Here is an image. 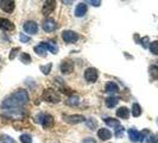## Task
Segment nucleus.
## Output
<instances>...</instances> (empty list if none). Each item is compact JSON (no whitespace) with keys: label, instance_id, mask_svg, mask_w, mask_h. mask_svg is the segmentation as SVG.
<instances>
[{"label":"nucleus","instance_id":"obj_1","mask_svg":"<svg viewBox=\"0 0 158 143\" xmlns=\"http://www.w3.org/2000/svg\"><path fill=\"white\" fill-rule=\"evenodd\" d=\"M29 93L25 89H17L16 92H13L11 95H8L7 98L2 102L1 106L2 109H13V107H20L25 104L29 103Z\"/></svg>","mask_w":158,"mask_h":143},{"label":"nucleus","instance_id":"obj_2","mask_svg":"<svg viewBox=\"0 0 158 143\" xmlns=\"http://www.w3.org/2000/svg\"><path fill=\"white\" fill-rule=\"evenodd\" d=\"M43 99L48 102V103H52V104H57L61 102V95L60 93L55 91V89H52V88H47V89H44V92H43Z\"/></svg>","mask_w":158,"mask_h":143},{"label":"nucleus","instance_id":"obj_3","mask_svg":"<svg viewBox=\"0 0 158 143\" xmlns=\"http://www.w3.org/2000/svg\"><path fill=\"white\" fill-rule=\"evenodd\" d=\"M5 115L12 119H18L22 120L23 118L26 117V112L24 111L23 109L19 107H13V109H6L5 110Z\"/></svg>","mask_w":158,"mask_h":143},{"label":"nucleus","instance_id":"obj_4","mask_svg":"<svg viewBox=\"0 0 158 143\" xmlns=\"http://www.w3.org/2000/svg\"><path fill=\"white\" fill-rule=\"evenodd\" d=\"M62 40L65 43H75L79 40V35L73 30H65L62 32Z\"/></svg>","mask_w":158,"mask_h":143},{"label":"nucleus","instance_id":"obj_5","mask_svg":"<svg viewBox=\"0 0 158 143\" xmlns=\"http://www.w3.org/2000/svg\"><path fill=\"white\" fill-rule=\"evenodd\" d=\"M23 29L27 35H36L38 32V25L33 20H27L24 23Z\"/></svg>","mask_w":158,"mask_h":143},{"label":"nucleus","instance_id":"obj_6","mask_svg":"<svg viewBox=\"0 0 158 143\" xmlns=\"http://www.w3.org/2000/svg\"><path fill=\"white\" fill-rule=\"evenodd\" d=\"M55 8H56L55 0H47V1L44 2L43 7H42V13H43L44 16H49V15H51V13L55 11Z\"/></svg>","mask_w":158,"mask_h":143},{"label":"nucleus","instance_id":"obj_7","mask_svg":"<svg viewBox=\"0 0 158 143\" xmlns=\"http://www.w3.org/2000/svg\"><path fill=\"white\" fill-rule=\"evenodd\" d=\"M16 7V2L13 0H1L0 1V8L6 12V13H12Z\"/></svg>","mask_w":158,"mask_h":143},{"label":"nucleus","instance_id":"obj_8","mask_svg":"<svg viewBox=\"0 0 158 143\" xmlns=\"http://www.w3.org/2000/svg\"><path fill=\"white\" fill-rule=\"evenodd\" d=\"M98 78H99L98 69H95L93 67H89L85 71V79L87 80L88 82H95Z\"/></svg>","mask_w":158,"mask_h":143},{"label":"nucleus","instance_id":"obj_9","mask_svg":"<svg viewBox=\"0 0 158 143\" xmlns=\"http://www.w3.org/2000/svg\"><path fill=\"white\" fill-rule=\"evenodd\" d=\"M64 120L67 122V123H69V124H80V123H83L86 118H85V116H82V115H69V116H64L63 117Z\"/></svg>","mask_w":158,"mask_h":143},{"label":"nucleus","instance_id":"obj_10","mask_svg":"<svg viewBox=\"0 0 158 143\" xmlns=\"http://www.w3.org/2000/svg\"><path fill=\"white\" fill-rule=\"evenodd\" d=\"M40 124H42V127L44 128V129H51V128L54 127V124H55V119H54V117L51 115L43 113Z\"/></svg>","mask_w":158,"mask_h":143},{"label":"nucleus","instance_id":"obj_11","mask_svg":"<svg viewBox=\"0 0 158 143\" xmlns=\"http://www.w3.org/2000/svg\"><path fill=\"white\" fill-rule=\"evenodd\" d=\"M56 28H57V24L54 19H51V18H47L44 22H43V30L45 32H52L56 30Z\"/></svg>","mask_w":158,"mask_h":143},{"label":"nucleus","instance_id":"obj_12","mask_svg":"<svg viewBox=\"0 0 158 143\" xmlns=\"http://www.w3.org/2000/svg\"><path fill=\"white\" fill-rule=\"evenodd\" d=\"M0 29L5 31H13L15 30V24L6 18H0Z\"/></svg>","mask_w":158,"mask_h":143},{"label":"nucleus","instance_id":"obj_13","mask_svg":"<svg viewBox=\"0 0 158 143\" xmlns=\"http://www.w3.org/2000/svg\"><path fill=\"white\" fill-rule=\"evenodd\" d=\"M74 71V63L69 61V60H65L61 63V72L63 74H70Z\"/></svg>","mask_w":158,"mask_h":143},{"label":"nucleus","instance_id":"obj_14","mask_svg":"<svg viewBox=\"0 0 158 143\" xmlns=\"http://www.w3.org/2000/svg\"><path fill=\"white\" fill-rule=\"evenodd\" d=\"M98 136H99V138H100L101 141H108V140L112 137V132L108 130V129L102 128V129H99Z\"/></svg>","mask_w":158,"mask_h":143},{"label":"nucleus","instance_id":"obj_15","mask_svg":"<svg viewBox=\"0 0 158 143\" xmlns=\"http://www.w3.org/2000/svg\"><path fill=\"white\" fill-rule=\"evenodd\" d=\"M87 13V5L86 2H80L75 8V16L76 17H83Z\"/></svg>","mask_w":158,"mask_h":143},{"label":"nucleus","instance_id":"obj_16","mask_svg":"<svg viewBox=\"0 0 158 143\" xmlns=\"http://www.w3.org/2000/svg\"><path fill=\"white\" fill-rule=\"evenodd\" d=\"M105 92H107V93H118L119 92V86L114 82V81H110V82H107L106 84V86H105Z\"/></svg>","mask_w":158,"mask_h":143},{"label":"nucleus","instance_id":"obj_17","mask_svg":"<svg viewBox=\"0 0 158 143\" xmlns=\"http://www.w3.org/2000/svg\"><path fill=\"white\" fill-rule=\"evenodd\" d=\"M117 116L121 119H128V117H130V110L127 107H125V106L119 107L118 110H117Z\"/></svg>","mask_w":158,"mask_h":143},{"label":"nucleus","instance_id":"obj_18","mask_svg":"<svg viewBox=\"0 0 158 143\" xmlns=\"http://www.w3.org/2000/svg\"><path fill=\"white\" fill-rule=\"evenodd\" d=\"M105 123H106L108 127L113 128V129H117V128H119L120 125H121L118 119L112 118V117H107V118H105Z\"/></svg>","mask_w":158,"mask_h":143},{"label":"nucleus","instance_id":"obj_19","mask_svg":"<svg viewBox=\"0 0 158 143\" xmlns=\"http://www.w3.org/2000/svg\"><path fill=\"white\" fill-rule=\"evenodd\" d=\"M65 104L68 105V106H77L80 104V98L77 95L73 94L70 97H68V99L65 100Z\"/></svg>","mask_w":158,"mask_h":143},{"label":"nucleus","instance_id":"obj_20","mask_svg":"<svg viewBox=\"0 0 158 143\" xmlns=\"http://www.w3.org/2000/svg\"><path fill=\"white\" fill-rule=\"evenodd\" d=\"M118 103H119V98L118 97H113V95H112V97H108V98H106V100H105L106 106L110 107V109L114 107Z\"/></svg>","mask_w":158,"mask_h":143},{"label":"nucleus","instance_id":"obj_21","mask_svg":"<svg viewBox=\"0 0 158 143\" xmlns=\"http://www.w3.org/2000/svg\"><path fill=\"white\" fill-rule=\"evenodd\" d=\"M139 131H137L135 129H130L128 130V137L131 140V142H139Z\"/></svg>","mask_w":158,"mask_h":143},{"label":"nucleus","instance_id":"obj_22","mask_svg":"<svg viewBox=\"0 0 158 143\" xmlns=\"http://www.w3.org/2000/svg\"><path fill=\"white\" fill-rule=\"evenodd\" d=\"M40 44L45 48L47 50H49L50 53H52V54H57V51H58L57 47H56V46H54L52 43H49V42H42Z\"/></svg>","mask_w":158,"mask_h":143},{"label":"nucleus","instance_id":"obj_23","mask_svg":"<svg viewBox=\"0 0 158 143\" xmlns=\"http://www.w3.org/2000/svg\"><path fill=\"white\" fill-rule=\"evenodd\" d=\"M151 136V132L149 129H144L142 132L139 134V142H144V141H149V137Z\"/></svg>","mask_w":158,"mask_h":143},{"label":"nucleus","instance_id":"obj_24","mask_svg":"<svg viewBox=\"0 0 158 143\" xmlns=\"http://www.w3.org/2000/svg\"><path fill=\"white\" fill-rule=\"evenodd\" d=\"M149 73H150L151 80H157L158 79V67L157 66H150V68H149Z\"/></svg>","mask_w":158,"mask_h":143},{"label":"nucleus","instance_id":"obj_25","mask_svg":"<svg viewBox=\"0 0 158 143\" xmlns=\"http://www.w3.org/2000/svg\"><path fill=\"white\" fill-rule=\"evenodd\" d=\"M33 50L36 51V54H37V55L42 56V57H45V56H47V49L43 47L42 44L37 46V47H35L33 48Z\"/></svg>","mask_w":158,"mask_h":143},{"label":"nucleus","instance_id":"obj_26","mask_svg":"<svg viewBox=\"0 0 158 143\" xmlns=\"http://www.w3.org/2000/svg\"><path fill=\"white\" fill-rule=\"evenodd\" d=\"M142 115V107L139 104H133L132 105V116L133 117H139Z\"/></svg>","mask_w":158,"mask_h":143},{"label":"nucleus","instance_id":"obj_27","mask_svg":"<svg viewBox=\"0 0 158 143\" xmlns=\"http://www.w3.org/2000/svg\"><path fill=\"white\" fill-rule=\"evenodd\" d=\"M150 51L153 54V55H158V41H153L150 43Z\"/></svg>","mask_w":158,"mask_h":143},{"label":"nucleus","instance_id":"obj_28","mask_svg":"<svg viewBox=\"0 0 158 143\" xmlns=\"http://www.w3.org/2000/svg\"><path fill=\"white\" fill-rule=\"evenodd\" d=\"M86 124H87V127L89 129H92V130H94L95 128L98 127V120L94 118H89L86 120Z\"/></svg>","mask_w":158,"mask_h":143},{"label":"nucleus","instance_id":"obj_29","mask_svg":"<svg viewBox=\"0 0 158 143\" xmlns=\"http://www.w3.org/2000/svg\"><path fill=\"white\" fill-rule=\"evenodd\" d=\"M20 61L25 64H29L31 63V56L29 55L27 53H23L22 55H20Z\"/></svg>","mask_w":158,"mask_h":143},{"label":"nucleus","instance_id":"obj_30","mask_svg":"<svg viewBox=\"0 0 158 143\" xmlns=\"http://www.w3.org/2000/svg\"><path fill=\"white\" fill-rule=\"evenodd\" d=\"M0 142L1 143H16V141L8 135H1L0 136Z\"/></svg>","mask_w":158,"mask_h":143},{"label":"nucleus","instance_id":"obj_31","mask_svg":"<svg viewBox=\"0 0 158 143\" xmlns=\"http://www.w3.org/2000/svg\"><path fill=\"white\" fill-rule=\"evenodd\" d=\"M19 140H20L22 143H32V137L29 134H23V135L19 137Z\"/></svg>","mask_w":158,"mask_h":143},{"label":"nucleus","instance_id":"obj_32","mask_svg":"<svg viewBox=\"0 0 158 143\" xmlns=\"http://www.w3.org/2000/svg\"><path fill=\"white\" fill-rule=\"evenodd\" d=\"M51 67H52V64L51 63H48V66H40V69L42 71V73L43 74H45V75H48L50 72H51Z\"/></svg>","mask_w":158,"mask_h":143},{"label":"nucleus","instance_id":"obj_33","mask_svg":"<svg viewBox=\"0 0 158 143\" xmlns=\"http://www.w3.org/2000/svg\"><path fill=\"white\" fill-rule=\"evenodd\" d=\"M140 44H142V46H143L144 48H145V49H146V48L150 47V44H149V37L146 36V37H144V38H142V40H140Z\"/></svg>","mask_w":158,"mask_h":143},{"label":"nucleus","instance_id":"obj_34","mask_svg":"<svg viewBox=\"0 0 158 143\" xmlns=\"http://www.w3.org/2000/svg\"><path fill=\"white\" fill-rule=\"evenodd\" d=\"M114 135L117 136V137H121V136L124 135V128L121 127V125H120L119 128H117V129H115V132H114Z\"/></svg>","mask_w":158,"mask_h":143},{"label":"nucleus","instance_id":"obj_35","mask_svg":"<svg viewBox=\"0 0 158 143\" xmlns=\"http://www.w3.org/2000/svg\"><path fill=\"white\" fill-rule=\"evenodd\" d=\"M150 143H158V134H151V136L149 137V141Z\"/></svg>","mask_w":158,"mask_h":143},{"label":"nucleus","instance_id":"obj_36","mask_svg":"<svg viewBox=\"0 0 158 143\" xmlns=\"http://www.w3.org/2000/svg\"><path fill=\"white\" fill-rule=\"evenodd\" d=\"M20 41L23 42V43H27V42H30L31 41V38L30 37H27V36H25V33H20Z\"/></svg>","mask_w":158,"mask_h":143},{"label":"nucleus","instance_id":"obj_37","mask_svg":"<svg viewBox=\"0 0 158 143\" xmlns=\"http://www.w3.org/2000/svg\"><path fill=\"white\" fill-rule=\"evenodd\" d=\"M88 4H92L93 6H95V7H98V6H100L101 5V1L100 0H89V1H87ZM86 2V4H87Z\"/></svg>","mask_w":158,"mask_h":143},{"label":"nucleus","instance_id":"obj_38","mask_svg":"<svg viewBox=\"0 0 158 143\" xmlns=\"http://www.w3.org/2000/svg\"><path fill=\"white\" fill-rule=\"evenodd\" d=\"M17 51H19V48H15V49H12V51H11V55H10V58H11V60H13V58H15V56H16Z\"/></svg>","mask_w":158,"mask_h":143},{"label":"nucleus","instance_id":"obj_39","mask_svg":"<svg viewBox=\"0 0 158 143\" xmlns=\"http://www.w3.org/2000/svg\"><path fill=\"white\" fill-rule=\"evenodd\" d=\"M82 143H96V141H95L94 138H92V137H87V138H85L82 141Z\"/></svg>","mask_w":158,"mask_h":143},{"label":"nucleus","instance_id":"obj_40","mask_svg":"<svg viewBox=\"0 0 158 143\" xmlns=\"http://www.w3.org/2000/svg\"><path fill=\"white\" fill-rule=\"evenodd\" d=\"M157 125H158V118H157Z\"/></svg>","mask_w":158,"mask_h":143}]
</instances>
